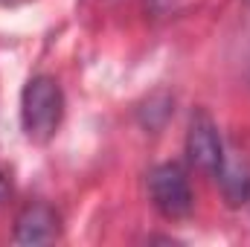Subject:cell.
Listing matches in <instances>:
<instances>
[{
	"instance_id": "6da1fadb",
	"label": "cell",
	"mask_w": 250,
	"mask_h": 247,
	"mask_svg": "<svg viewBox=\"0 0 250 247\" xmlns=\"http://www.w3.org/2000/svg\"><path fill=\"white\" fill-rule=\"evenodd\" d=\"M64 117V93L53 76H35L21 93V125L32 143H50Z\"/></svg>"
},
{
	"instance_id": "7a4b0ae2",
	"label": "cell",
	"mask_w": 250,
	"mask_h": 247,
	"mask_svg": "<svg viewBox=\"0 0 250 247\" xmlns=\"http://www.w3.org/2000/svg\"><path fill=\"white\" fill-rule=\"evenodd\" d=\"M148 192L157 212L169 221L187 218L192 212V189L178 163H163L148 175Z\"/></svg>"
},
{
	"instance_id": "3957f363",
	"label": "cell",
	"mask_w": 250,
	"mask_h": 247,
	"mask_svg": "<svg viewBox=\"0 0 250 247\" xmlns=\"http://www.w3.org/2000/svg\"><path fill=\"white\" fill-rule=\"evenodd\" d=\"M187 154L189 163L198 166L201 172H209L218 178V172L224 169V143L218 134V125L212 123V117L207 111H195L189 120L187 131Z\"/></svg>"
},
{
	"instance_id": "277c9868",
	"label": "cell",
	"mask_w": 250,
	"mask_h": 247,
	"mask_svg": "<svg viewBox=\"0 0 250 247\" xmlns=\"http://www.w3.org/2000/svg\"><path fill=\"white\" fill-rule=\"evenodd\" d=\"M59 236V215L47 204H32L18 215L15 242L18 245H50Z\"/></svg>"
},
{
	"instance_id": "5b68a950",
	"label": "cell",
	"mask_w": 250,
	"mask_h": 247,
	"mask_svg": "<svg viewBox=\"0 0 250 247\" xmlns=\"http://www.w3.org/2000/svg\"><path fill=\"white\" fill-rule=\"evenodd\" d=\"M175 3L178 0H146L148 12H154V15H166L169 9H175Z\"/></svg>"
},
{
	"instance_id": "8992f818",
	"label": "cell",
	"mask_w": 250,
	"mask_h": 247,
	"mask_svg": "<svg viewBox=\"0 0 250 247\" xmlns=\"http://www.w3.org/2000/svg\"><path fill=\"white\" fill-rule=\"evenodd\" d=\"M6 192H9V184H6V178H3V175H0V201H3V198H6Z\"/></svg>"
}]
</instances>
